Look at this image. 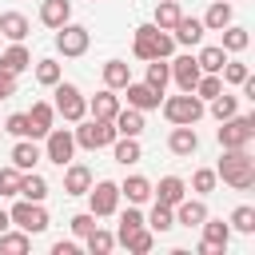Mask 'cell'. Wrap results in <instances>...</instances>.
<instances>
[{
	"mask_svg": "<svg viewBox=\"0 0 255 255\" xmlns=\"http://www.w3.org/2000/svg\"><path fill=\"white\" fill-rule=\"evenodd\" d=\"M215 179L231 183L235 191L255 187V159H251V151L247 147H223V159L215 167Z\"/></svg>",
	"mask_w": 255,
	"mask_h": 255,
	"instance_id": "1",
	"label": "cell"
},
{
	"mask_svg": "<svg viewBox=\"0 0 255 255\" xmlns=\"http://www.w3.org/2000/svg\"><path fill=\"white\" fill-rule=\"evenodd\" d=\"M131 52L139 56V60H155V56H171L175 52V40H171V32L167 28H155V24H139L135 28V40H131Z\"/></svg>",
	"mask_w": 255,
	"mask_h": 255,
	"instance_id": "2",
	"label": "cell"
},
{
	"mask_svg": "<svg viewBox=\"0 0 255 255\" xmlns=\"http://www.w3.org/2000/svg\"><path fill=\"white\" fill-rule=\"evenodd\" d=\"M159 108H163V120L167 124H199L203 120V100L195 96V92H179V96H167V100H159Z\"/></svg>",
	"mask_w": 255,
	"mask_h": 255,
	"instance_id": "3",
	"label": "cell"
},
{
	"mask_svg": "<svg viewBox=\"0 0 255 255\" xmlns=\"http://www.w3.org/2000/svg\"><path fill=\"white\" fill-rule=\"evenodd\" d=\"M52 88H56V104H52V108H56L68 124H80V120L88 116V96H84L76 84H68V80H56Z\"/></svg>",
	"mask_w": 255,
	"mask_h": 255,
	"instance_id": "4",
	"label": "cell"
},
{
	"mask_svg": "<svg viewBox=\"0 0 255 255\" xmlns=\"http://www.w3.org/2000/svg\"><path fill=\"white\" fill-rule=\"evenodd\" d=\"M76 135V147H88V151H100V147H108L112 139H116V124L112 120H80V128L72 131Z\"/></svg>",
	"mask_w": 255,
	"mask_h": 255,
	"instance_id": "5",
	"label": "cell"
},
{
	"mask_svg": "<svg viewBox=\"0 0 255 255\" xmlns=\"http://www.w3.org/2000/svg\"><path fill=\"white\" fill-rule=\"evenodd\" d=\"M215 139H219V147H251V139H255V120H251V116H227V120H219Z\"/></svg>",
	"mask_w": 255,
	"mask_h": 255,
	"instance_id": "6",
	"label": "cell"
},
{
	"mask_svg": "<svg viewBox=\"0 0 255 255\" xmlns=\"http://www.w3.org/2000/svg\"><path fill=\"white\" fill-rule=\"evenodd\" d=\"M88 203H92V215H96V219L116 215V207H120V183H112V179H96V183L88 187Z\"/></svg>",
	"mask_w": 255,
	"mask_h": 255,
	"instance_id": "7",
	"label": "cell"
},
{
	"mask_svg": "<svg viewBox=\"0 0 255 255\" xmlns=\"http://www.w3.org/2000/svg\"><path fill=\"white\" fill-rule=\"evenodd\" d=\"M12 223L20 227V231H28V235H36V231H44L48 227V211H44V203H36V199H20V203H12Z\"/></svg>",
	"mask_w": 255,
	"mask_h": 255,
	"instance_id": "8",
	"label": "cell"
},
{
	"mask_svg": "<svg viewBox=\"0 0 255 255\" xmlns=\"http://www.w3.org/2000/svg\"><path fill=\"white\" fill-rule=\"evenodd\" d=\"M76 155V135L68 131V128H48V135H44V159H52V163H68Z\"/></svg>",
	"mask_w": 255,
	"mask_h": 255,
	"instance_id": "9",
	"label": "cell"
},
{
	"mask_svg": "<svg viewBox=\"0 0 255 255\" xmlns=\"http://www.w3.org/2000/svg\"><path fill=\"white\" fill-rule=\"evenodd\" d=\"M88 44H92V32L84 28V24H64V28H56V52H64V56H84L88 52Z\"/></svg>",
	"mask_w": 255,
	"mask_h": 255,
	"instance_id": "10",
	"label": "cell"
},
{
	"mask_svg": "<svg viewBox=\"0 0 255 255\" xmlns=\"http://www.w3.org/2000/svg\"><path fill=\"white\" fill-rule=\"evenodd\" d=\"M199 227H203L199 255H223V251H227V243H231V223H223V219H211V215H207Z\"/></svg>",
	"mask_w": 255,
	"mask_h": 255,
	"instance_id": "11",
	"label": "cell"
},
{
	"mask_svg": "<svg viewBox=\"0 0 255 255\" xmlns=\"http://www.w3.org/2000/svg\"><path fill=\"white\" fill-rule=\"evenodd\" d=\"M167 151L179 155V159H191L199 151V135H195V124H175L171 135H167Z\"/></svg>",
	"mask_w": 255,
	"mask_h": 255,
	"instance_id": "12",
	"label": "cell"
},
{
	"mask_svg": "<svg viewBox=\"0 0 255 255\" xmlns=\"http://www.w3.org/2000/svg\"><path fill=\"white\" fill-rule=\"evenodd\" d=\"M124 92H128V108H139V112H151V108H159V100H163V92H155L147 80H143V84L128 80Z\"/></svg>",
	"mask_w": 255,
	"mask_h": 255,
	"instance_id": "13",
	"label": "cell"
},
{
	"mask_svg": "<svg viewBox=\"0 0 255 255\" xmlns=\"http://www.w3.org/2000/svg\"><path fill=\"white\" fill-rule=\"evenodd\" d=\"M203 32H207V28H203V20H199V16H179V20H175V28H171V40H175V44H183V48H195V44L203 40Z\"/></svg>",
	"mask_w": 255,
	"mask_h": 255,
	"instance_id": "14",
	"label": "cell"
},
{
	"mask_svg": "<svg viewBox=\"0 0 255 255\" xmlns=\"http://www.w3.org/2000/svg\"><path fill=\"white\" fill-rule=\"evenodd\" d=\"M167 68H171V80L179 84V92H191V88H195V80L203 76V72H199V64H195V56H175Z\"/></svg>",
	"mask_w": 255,
	"mask_h": 255,
	"instance_id": "15",
	"label": "cell"
},
{
	"mask_svg": "<svg viewBox=\"0 0 255 255\" xmlns=\"http://www.w3.org/2000/svg\"><path fill=\"white\" fill-rule=\"evenodd\" d=\"M171 215H175V223H179V227H199V223L207 219V203H203V199H187V195H183V199L171 207Z\"/></svg>",
	"mask_w": 255,
	"mask_h": 255,
	"instance_id": "16",
	"label": "cell"
},
{
	"mask_svg": "<svg viewBox=\"0 0 255 255\" xmlns=\"http://www.w3.org/2000/svg\"><path fill=\"white\" fill-rule=\"evenodd\" d=\"M28 64H32V52L24 48V40H12V44L0 52V72H12V76H20Z\"/></svg>",
	"mask_w": 255,
	"mask_h": 255,
	"instance_id": "17",
	"label": "cell"
},
{
	"mask_svg": "<svg viewBox=\"0 0 255 255\" xmlns=\"http://www.w3.org/2000/svg\"><path fill=\"white\" fill-rule=\"evenodd\" d=\"M88 112H92L96 120H116V112H120V96H116V88H100V92L88 100Z\"/></svg>",
	"mask_w": 255,
	"mask_h": 255,
	"instance_id": "18",
	"label": "cell"
},
{
	"mask_svg": "<svg viewBox=\"0 0 255 255\" xmlns=\"http://www.w3.org/2000/svg\"><path fill=\"white\" fill-rule=\"evenodd\" d=\"M92 187V167L84 163H64V191L68 195H88Z\"/></svg>",
	"mask_w": 255,
	"mask_h": 255,
	"instance_id": "19",
	"label": "cell"
},
{
	"mask_svg": "<svg viewBox=\"0 0 255 255\" xmlns=\"http://www.w3.org/2000/svg\"><path fill=\"white\" fill-rule=\"evenodd\" d=\"M151 195H155V203L175 207V203L187 195V183H183L179 175H163V179H159V187H151Z\"/></svg>",
	"mask_w": 255,
	"mask_h": 255,
	"instance_id": "20",
	"label": "cell"
},
{
	"mask_svg": "<svg viewBox=\"0 0 255 255\" xmlns=\"http://www.w3.org/2000/svg\"><path fill=\"white\" fill-rule=\"evenodd\" d=\"M72 20V0H44L40 4V24L44 28H64Z\"/></svg>",
	"mask_w": 255,
	"mask_h": 255,
	"instance_id": "21",
	"label": "cell"
},
{
	"mask_svg": "<svg viewBox=\"0 0 255 255\" xmlns=\"http://www.w3.org/2000/svg\"><path fill=\"white\" fill-rule=\"evenodd\" d=\"M40 155H44V151L36 147V139H32V135H20V139H16V147H12V163H16L20 171H32V167L40 163Z\"/></svg>",
	"mask_w": 255,
	"mask_h": 255,
	"instance_id": "22",
	"label": "cell"
},
{
	"mask_svg": "<svg viewBox=\"0 0 255 255\" xmlns=\"http://www.w3.org/2000/svg\"><path fill=\"white\" fill-rule=\"evenodd\" d=\"M52 120H56V108H52L48 100H36V104H32V112H28V124H32V139L48 135Z\"/></svg>",
	"mask_w": 255,
	"mask_h": 255,
	"instance_id": "23",
	"label": "cell"
},
{
	"mask_svg": "<svg viewBox=\"0 0 255 255\" xmlns=\"http://www.w3.org/2000/svg\"><path fill=\"white\" fill-rule=\"evenodd\" d=\"M108 147H112L116 163H124V167H128V163H135V159L143 155V151H139V135H116Z\"/></svg>",
	"mask_w": 255,
	"mask_h": 255,
	"instance_id": "24",
	"label": "cell"
},
{
	"mask_svg": "<svg viewBox=\"0 0 255 255\" xmlns=\"http://www.w3.org/2000/svg\"><path fill=\"white\" fill-rule=\"evenodd\" d=\"M120 199H128V203H147V199H151V179L128 175V179L120 183Z\"/></svg>",
	"mask_w": 255,
	"mask_h": 255,
	"instance_id": "25",
	"label": "cell"
},
{
	"mask_svg": "<svg viewBox=\"0 0 255 255\" xmlns=\"http://www.w3.org/2000/svg\"><path fill=\"white\" fill-rule=\"evenodd\" d=\"M28 32H32V24H28L24 12H0V36H8V40H24Z\"/></svg>",
	"mask_w": 255,
	"mask_h": 255,
	"instance_id": "26",
	"label": "cell"
},
{
	"mask_svg": "<svg viewBox=\"0 0 255 255\" xmlns=\"http://www.w3.org/2000/svg\"><path fill=\"white\" fill-rule=\"evenodd\" d=\"M112 124H116V135H139L143 131V112L139 108H120Z\"/></svg>",
	"mask_w": 255,
	"mask_h": 255,
	"instance_id": "27",
	"label": "cell"
},
{
	"mask_svg": "<svg viewBox=\"0 0 255 255\" xmlns=\"http://www.w3.org/2000/svg\"><path fill=\"white\" fill-rule=\"evenodd\" d=\"M16 195L44 203V195H48V179H44L40 171H24V175H20V191H16Z\"/></svg>",
	"mask_w": 255,
	"mask_h": 255,
	"instance_id": "28",
	"label": "cell"
},
{
	"mask_svg": "<svg viewBox=\"0 0 255 255\" xmlns=\"http://www.w3.org/2000/svg\"><path fill=\"white\" fill-rule=\"evenodd\" d=\"M120 243L131 251V255H143V251H151V243H155V231L143 223V227H135V231H128V235H120Z\"/></svg>",
	"mask_w": 255,
	"mask_h": 255,
	"instance_id": "29",
	"label": "cell"
},
{
	"mask_svg": "<svg viewBox=\"0 0 255 255\" xmlns=\"http://www.w3.org/2000/svg\"><path fill=\"white\" fill-rule=\"evenodd\" d=\"M179 16H183L179 0H159V4H155V20H151V24H155V28H167V32H171Z\"/></svg>",
	"mask_w": 255,
	"mask_h": 255,
	"instance_id": "30",
	"label": "cell"
},
{
	"mask_svg": "<svg viewBox=\"0 0 255 255\" xmlns=\"http://www.w3.org/2000/svg\"><path fill=\"white\" fill-rule=\"evenodd\" d=\"M231 24V4L227 0H215L211 8H207V16H203V28L207 32H219V28H227Z\"/></svg>",
	"mask_w": 255,
	"mask_h": 255,
	"instance_id": "31",
	"label": "cell"
},
{
	"mask_svg": "<svg viewBox=\"0 0 255 255\" xmlns=\"http://www.w3.org/2000/svg\"><path fill=\"white\" fill-rule=\"evenodd\" d=\"M219 32H223V44H219V48H223L227 56H231V52H243V48L251 44L247 28H239V24H227V28H219Z\"/></svg>",
	"mask_w": 255,
	"mask_h": 255,
	"instance_id": "32",
	"label": "cell"
},
{
	"mask_svg": "<svg viewBox=\"0 0 255 255\" xmlns=\"http://www.w3.org/2000/svg\"><path fill=\"white\" fill-rule=\"evenodd\" d=\"M223 60H227V52H223L219 44H207V48H199V52H195L199 72H219V68H223Z\"/></svg>",
	"mask_w": 255,
	"mask_h": 255,
	"instance_id": "33",
	"label": "cell"
},
{
	"mask_svg": "<svg viewBox=\"0 0 255 255\" xmlns=\"http://www.w3.org/2000/svg\"><path fill=\"white\" fill-rule=\"evenodd\" d=\"M128 80H131L128 60H108V64H104V88H124Z\"/></svg>",
	"mask_w": 255,
	"mask_h": 255,
	"instance_id": "34",
	"label": "cell"
},
{
	"mask_svg": "<svg viewBox=\"0 0 255 255\" xmlns=\"http://www.w3.org/2000/svg\"><path fill=\"white\" fill-rule=\"evenodd\" d=\"M84 239H88V251H92V255H108V251L116 247V235H112V231H104L100 223H96V227H92Z\"/></svg>",
	"mask_w": 255,
	"mask_h": 255,
	"instance_id": "35",
	"label": "cell"
},
{
	"mask_svg": "<svg viewBox=\"0 0 255 255\" xmlns=\"http://www.w3.org/2000/svg\"><path fill=\"white\" fill-rule=\"evenodd\" d=\"M167 80H171V68H167V60H163V56L147 60V84H151L155 92H163V88H167Z\"/></svg>",
	"mask_w": 255,
	"mask_h": 255,
	"instance_id": "36",
	"label": "cell"
},
{
	"mask_svg": "<svg viewBox=\"0 0 255 255\" xmlns=\"http://www.w3.org/2000/svg\"><path fill=\"white\" fill-rule=\"evenodd\" d=\"M199 100H215L219 92H223V80H219V72H203L199 80H195V88H191Z\"/></svg>",
	"mask_w": 255,
	"mask_h": 255,
	"instance_id": "37",
	"label": "cell"
},
{
	"mask_svg": "<svg viewBox=\"0 0 255 255\" xmlns=\"http://www.w3.org/2000/svg\"><path fill=\"white\" fill-rule=\"evenodd\" d=\"M227 223H231V231L251 235V231H255V207H251V203H239V207L231 211V219H227Z\"/></svg>",
	"mask_w": 255,
	"mask_h": 255,
	"instance_id": "38",
	"label": "cell"
},
{
	"mask_svg": "<svg viewBox=\"0 0 255 255\" xmlns=\"http://www.w3.org/2000/svg\"><path fill=\"white\" fill-rule=\"evenodd\" d=\"M28 247H32V235H28V231H0V251L20 255V251H28Z\"/></svg>",
	"mask_w": 255,
	"mask_h": 255,
	"instance_id": "39",
	"label": "cell"
},
{
	"mask_svg": "<svg viewBox=\"0 0 255 255\" xmlns=\"http://www.w3.org/2000/svg\"><path fill=\"white\" fill-rule=\"evenodd\" d=\"M56 80H64V68L48 56V60H36V84H44V88H52Z\"/></svg>",
	"mask_w": 255,
	"mask_h": 255,
	"instance_id": "40",
	"label": "cell"
},
{
	"mask_svg": "<svg viewBox=\"0 0 255 255\" xmlns=\"http://www.w3.org/2000/svg\"><path fill=\"white\" fill-rule=\"evenodd\" d=\"M143 223H147L151 231H159V235H163V231H171V227H175V215H171V207L155 203V207H151V215H147Z\"/></svg>",
	"mask_w": 255,
	"mask_h": 255,
	"instance_id": "41",
	"label": "cell"
},
{
	"mask_svg": "<svg viewBox=\"0 0 255 255\" xmlns=\"http://www.w3.org/2000/svg\"><path fill=\"white\" fill-rule=\"evenodd\" d=\"M219 72H223V84H243V80L251 76V68H247L243 60H223Z\"/></svg>",
	"mask_w": 255,
	"mask_h": 255,
	"instance_id": "42",
	"label": "cell"
},
{
	"mask_svg": "<svg viewBox=\"0 0 255 255\" xmlns=\"http://www.w3.org/2000/svg\"><path fill=\"white\" fill-rule=\"evenodd\" d=\"M20 167L16 163H8V167H0V195H16L20 191Z\"/></svg>",
	"mask_w": 255,
	"mask_h": 255,
	"instance_id": "43",
	"label": "cell"
},
{
	"mask_svg": "<svg viewBox=\"0 0 255 255\" xmlns=\"http://www.w3.org/2000/svg\"><path fill=\"white\" fill-rule=\"evenodd\" d=\"M0 128H4V131H12L16 139H20V135H32V124H28V112H12V116H8V120H4Z\"/></svg>",
	"mask_w": 255,
	"mask_h": 255,
	"instance_id": "44",
	"label": "cell"
},
{
	"mask_svg": "<svg viewBox=\"0 0 255 255\" xmlns=\"http://www.w3.org/2000/svg\"><path fill=\"white\" fill-rule=\"evenodd\" d=\"M135 227H143V211H139V203H128V211L120 215V235H128V231H135ZM116 235V239H120Z\"/></svg>",
	"mask_w": 255,
	"mask_h": 255,
	"instance_id": "45",
	"label": "cell"
},
{
	"mask_svg": "<svg viewBox=\"0 0 255 255\" xmlns=\"http://www.w3.org/2000/svg\"><path fill=\"white\" fill-rule=\"evenodd\" d=\"M235 108H239V104H235V96H227V92H219V96L211 100V116H215V120H227V116H235Z\"/></svg>",
	"mask_w": 255,
	"mask_h": 255,
	"instance_id": "46",
	"label": "cell"
},
{
	"mask_svg": "<svg viewBox=\"0 0 255 255\" xmlns=\"http://www.w3.org/2000/svg\"><path fill=\"white\" fill-rule=\"evenodd\" d=\"M191 187L203 191V195L215 191V167H195V171H191Z\"/></svg>",
	"mask_w": 255,
	"mask_h": 255,
	"instance_id": "47",
	"label": "cell"
},
{
	"mask_svg": "<svg viewBox=\"0 0 255 255\" xmlns=\"http://www.w3.org/2000/svg\"><path fill=\"white\" fill-rule=\"evenodd\" d=\"M68 223H72V231H76V235L84 239V235H88V231L96 227V215H92V211H80V215H72Z\"/></svg>",
	"mask_w": 255,
	"mask_h": 255,
	"instance_id": "48",
	"label": "cell"
},
{
	"mask_svg": "<svg viewBox=\"0 0 255 255\" xmlns=\"http://www.w3.org/2000/svg\"><path fill=\"white\" fill-rule=\"evenodd\" d=\"M8 96H16V76L0 72V100H8Z\"/></svg>",
	"mask_w": 255,
	"mask_h": 255,
	"instance_id": "49",
	"label": "cell"
},
{
	"mask_svg": "<svg viewBox=\"0 0 255 255\" xmlns=\"http://www.w3.org/2000/svg\"><path fill=\"white\" fill-rule=\"evenodd\" d=\"M52 255H76V243L72 239H56L52 243Z\"/></svg>",
	"mask_w": 255,
	"mask_h": 255,
	"instance_id": "50",
	"label": "cell"
},
{
	"mask_svg": "<svg viewBox=\"0 0 255 255\" xmlns=\"http://www.w3.org/2000/svg\"><path fill=\"white\" fill-rule=\"evenodd\" d=\"M8 227H12V215H8L4 207H0V231H8Z\"/></svg>",
	"mask_w": 255,
	"mask_h": 255,
	"instance_id": "51",
	"label": "cell"
},
{
	"mask_svg": "<svg viewBox=\"0 0 255 255\" xmlns=\"http://www.w3.org/2000/svg\"><path fill=\"white\" fill-rule=\"evenodd\" d=\"M0 131H4V128H0Z\"/></svg>",
	"mask_w": 255,
	"mask_h": 255,
	"instance_id": "52",
	"label": "cell"
}]
</instances>
